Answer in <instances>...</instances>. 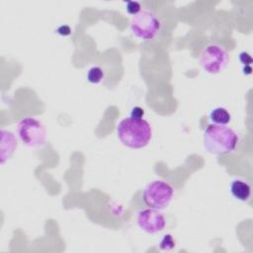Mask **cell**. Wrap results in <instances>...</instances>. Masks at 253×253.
Returning <instances> with one entry per match:
<instances>
[{
  "instance_id": "obj_1",
  "label": "cell",
  "mask_w": 253,
  "mask_h": 253,
  "mask_svg": "<svg viewBox=\"0 0 253 253\" xmlns=\"http://www.w3.org/2000/svg\"><path fill=\"white\" fill-rule=\"evenodd\" d=\"M117 135L126 147L139 149L145 147L152 138V127L144 119L127 117L117 126Z\"/></svg>"
},
{
  "instance_id": "obj_2",
  "label": "cell",
  "mask_w": 253,
  "mask_h": 253,
  "mask_svg": "<svg viewBox=\"0 0 253 253\" xmlns=\"http://www.w3.org/2000/svg\"><path fill=\"white\" fill-rule=\"evenodd\" d=\"M203 142L206 151L214 155H223L235 150L239 136L237 132L226 125H209L204 131Z\"/></svg>"
},
{
  "instance_id": "obj_3",
  "label": "cell",
  "mask_w": 253,
  "mask_h": 253,
  "mask_svg": "<svg viewBox=\"0 0 253 253\" xmlns=\"http://www.w3.org/2000/svg\"><path fill=\"white\" fill-rule=\"evenodd\" d=\"M129 28L134 37L142 41L155 39L162 28V22L157 14L149 9H141L136 15L132 16Z\"/></svg>"
},
{
  "instance_id": "obj_4",
  "label": "cell",
  "mask_w": 253,
  "mask_h": 253,
  "mask_svg": "<svg viewBox=\"0 0 253 253\" xmlns=\"http://www.w3.org/2000/svg\"><path fill=\"white\" fill-rule=\"evenodd\" d=\"M174 196V188L163 180H153L142 191V199L148 208L163 210L167 208Z\"/></svg>"
},
{
  "instance_id": "obj_5",
  "label": "cell",
  "mask_w": 253,
  "mask_h": 253,
  "mask_svg": "<svg viewBox=\"0 0 253 253\" xmlns=\"http://www.w3.org/2000/svg\"><path fill=\"white\" fill-rule=\"evenodd\" d=\"M20 140L29 147H42L46 141V130L42 123L33 117L23 118L17 126Z\"/></svg>"
},
{
  "instance_id": "obj_6",
  "label": "cell",
  "mask_w": 253,
  "mask_h": 253,
  "mask_svg": "<svg viewBox=\"0 0 253 253\" xmlns=\"http://www.w3.org/2000/svg\"><path fill=\"white\" fill-rule=\"evenodd\" d=\"M229 61L228 51L217 43L207 45L199 56L202 68L210 74H217L222 71Z\"/></svg>"
},
{
  "instance_id": "obj_7",
  "label": "cell",
  "mask_w": 253,
  "mask_h": 253,
  "mask_svg": "<svg viewBox=\"0 0 253 253\" xmlns=\"http://www.w3.org/2000/svg\"><path fill=\"white\" fill-rule=\"evenodd\" d=\"M136 223L144 232L154 234L164 229L166 226V218L159 210L148 208L137 211Z\"/></svg>"
},
{
  "instance_id": "obj_8",
  "label": "cell",
  "mask_w": 253,
  "mask_h": 253,
  "mask_svg": "<svg viewBox=\"0 0 253 253\" xmlns=\"http://www.w3.org/2000/svg\"><path fill=\"white\" fill-rule=\"evenodd\" d=\"M18 142L17 138L13 132L5 129H1V153H0V160L1 164H4L7 160L11 158L13 153L17 148Z\"/></svg>"
},
{
  "instance_id": "obj_9",
  "label": "cell",
  "mask_w": 253,
  "mask_h": 253,
  "mask_svg": "<svg viewBox=\"0 0 253 253\" xmlns=\"http://www.w3.org/2000/svg\"><path fill=\"white\" fill-rule=\"evenodd\" d=\"M230 193L240 202H247L251 197V187L243 179H234L230 183Z\"/></svg>"
},
{
  "instance_id": "obj_10",
  "label": "cell",
  "mask_w": 253,
  "mask_h": 253,
  "mask_svg": "<svg viewBox=\"0 0 253 253\" xmlns=\"http://www.w3.org/2000/svg\"><path fill=\"white\" fill-rule=\"evenodd\" d=\"M210 119L215 125H227L231 121V115L223 107H217L210 113Z\"/></svg>"
},
{
  "instance_id": "obj_11",
  "label": "cell",
  "mask_w": 253,
  "mask_h": 253,
  "mask_svg": "<svg viewBox=\"0 0 253 253\" xmlns=\"http://www.w3.org/2000/svg\"><path fill=\"white\" fill-rule=\"evenodd\" d=\"M104 78V71L99 66L91 67L87 72V80L92 84L100 83Z\"/></svg>"
},
{
  "instance_id": "obj_12",
  "label": "cell",
  "mask_w": 253,
  "mask_h": 253,
  "mask_svg": "<svg viewBox=\"0 0 253 253\" xmlns=\"http://www.w3.org/2000/svg\"><path fill=\"white\" fill-rule=\"evenodd\" d=\"M176 245L173 236L170 233L165 234L159 242V248L161 250H172Z\"/></svg>"
},
{
  "instance_id": "obj_13",
  "label": "cell",
  "mask_w": 253,
  "mask_h": 253,
  "mask_svg": "<svg viewBox=\"0 0 253 253\" xmlns=\"http://www.w3.org/2000/svg\"><path fill=\"white\" fill-rule=\"evenodd\" d=\"M126 10L128 14L134 16L141 10V5L139 2L136 1H127L126 3Z\"/></svg>"
},
{
  "instance_id": "obj_14",
  "label": "cell",
  "mask_w": 253,
  "mask_h": 253,
  "mask_svg": "<svg viewBox=\"0 0 253 253\" xmlns=\"http://www.w3.org/2000/svg\"><path fill=\"white\" fill-rule=\"evenodd\" d=\"M239 60H240V62L244 66L245 65H250L252 63V61H253L251 55L248 52H246V51H242V52L239 53Z\"/></svg>"
},
{
  "instance_id": "obj_15",
  "label": "cell",
  "mask_w": 253,
  "mask_h": 253,
  "mask_svg": "<svg viewBox=\"0 0 253 253\" xmlns=\"http://www.w3.org/2000/svg\"><path fill=\"white\" fill-rule=\"evenodd\" d=\"M144 115V110L138 106H135L131 109V112H130V117L132 118H136V119H142Z\"/></svg>"
},
{
  "instance_id": "obj_16",
  "label": "cell",
  "mask_w": 253,
  "mask_h": 253,
  "mask_svg": "<svg viewBox=\"0 0 253 253\" xmlns=\"http://www.w3.org/2000/svg\"><path fill=\"white\" fill-rule=\"evenodd\" d=\"M56 32H57L59 35H61V36H68V35H70V33H71V29H70L68 26L63 25V26H60V27L56 30Z\"/></svg>"
},
{
  "instance_id": "obj_17",
  "label": "cell",
  "mask_w": 253,
  "mask_h": 253,
  "mask_svg": "<svg viewBox=\"0 0 253 253\" xmlns=\"http://www.w3.org/2000/svg\"><path fill=\"white\" fill-rule=\"evenodd\" d=\"M252 71V68H251V65H245L243 67V73L244 74H250Z\"/></svg>"
}]
</instances>
